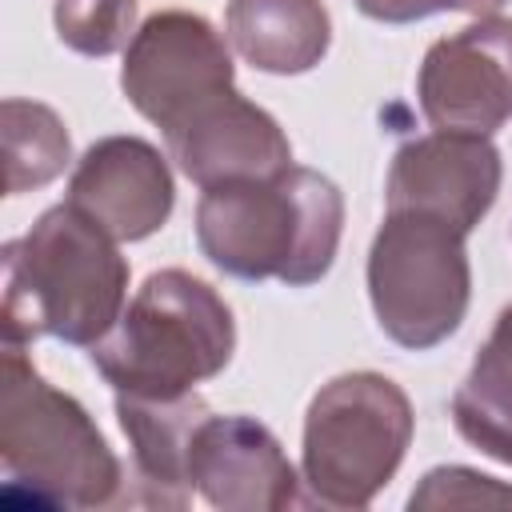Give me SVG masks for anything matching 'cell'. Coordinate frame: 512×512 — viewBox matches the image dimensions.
Masks as SVG:
<instances>
[{"label": "cell", "instance_id": "4fadbf2b", "mask_svg": "<svg viewBox=\"0 0 512 512\" xmlns=\"http://www.w3.org/2000/svg\"><path fill=\"white\" fill-rule=\"evenodd\" d=\"M208 416V404L196 392L184 396H128L116 392V420L132 448V480L140 484L144 504L184 508L192 500L188 456L196 424Z\"/></svg>", "mask_w": 512, "mask_h": 512}, {"label": "cell", "instance_id": "3957f363", "mask_svg": "<svg viewBox=\"0 0 512 512\" xmlns=\"http://www.w3.org/2000/svg\"><path fill=\"white\" fill-rule=\"evenodd\" d=\"M232 352L236 320L224 296L184 268H160L136 288L88 356L116 392L184 396L224 372Z\"/></svg>", "mask_w": 512, "mask_h": 512}, {"label": "cell", "instance_id": "2e32d148", "mask_svg": "<svg viewBox=\"0 0 512 512\" xmlns=\"http://www.w3.org/2000/svg\"><path fill=\"white\" fill-rule=\"evenodd\" d=\"M4 192L20 196L56 180L72 160V140L64 120L36 100L8 96L4 108Z\"/></svg>", "mask_w": 512, "mask_h": 512}, {"label": "cell", "instance_id": "8992f818", "mask_svg": "<svg viewBox=\"0 0 512 512\" xmlns=\"http://www.w3.org/2000/svg\"><path fill=\"white\" fill-rule=\"evenodd\" d=\"M368 300L400 348L424 352L448 340L472 300L464 232L428 212H388L368 248Z\"/></svg>", "mask_w": 512, "mask_h": 512}, {"label": "cell", "instance_id": "7c38bea8", "mask_svg": "<svg viewBox=\"0 0 512 512\" xmlns=\"http://www.w3.org/2000/svg\"><path fill=\"white\" fill-rule=\"evenodd\" d=\"M164 144L176 168L200 188L276 176L292 164L284 128L272 120V112H264L236 88L168 128Z\"/></svg>", "mask_w": 512, "mask_h": 512}, {"label": "cell", "instance_id": "8fae6325", "mask_svg": "<svg viewBox=\"0 0 512 512\" xmlns=\"http://www.w3.org/2000/svg\"><path fill=\"white\" fill-rule=\"evenodd\" d=\"M172 172L156 144L140 136H104L72 168L68 204L96 220L112 240H148L172 216Z\"/></svg>", "mask_w": 512, "mask_h": 512}, {"label": "cell", "instance_id": "277c9868", "mask_svg": "<svg viewBox=\"0 0 512 512\" xmlns=\"http://www.w3.org/2000/svg\"><path fill=\"white\" fill-rule=\"evenodd\" d=\"M0 464L8 484L56 508H108L124 500V468L84 404L52 388L24 344L0 356Z\"/></svg>", "mask_w": 512, "mask_h": 512}, {"label": "cell", "instance_id": "e0dca14e", "mask_svg": "<svg viewBox=\"0 0 512 512\" xmlns=\"http://www.w3.org/2000/svg\"><path fill=\"white\" fill-rule=\"evenodd\" d=\"M140 0H56L52 24L64 48L80 56H112L136 36Z\"/></svg>", "mask_w": 512, "mask_h": 512}, {"label": "cell", "instance_id": "9a60e30c", "mask_svg": "<svg viewBox=\"0 0 512 512\" xmlns=\"http://www.w3.org/2000/svg\"><path fill=\"white\" fill-rule=\"evenodd\" d=\"M452 424L472 448L512 468V304L496 316L468 376L452 392Z\"/></svg>", "mask_w": 512, "mask_h": 512}, {"label": "cell", "instance_id": "ac0fdd59", "mask_svg": "<svg viewBox=\"0 0 512 512\" xmlns=\"http://www.w3.org/2000/svg\"><path fill=\"white\" fill-rule=\"evenodd\" d=\"M512 504V488L500 484L496 476L448 464V468H432L420 488L408 496V508H508Z\"/></svg>", "mask_w": 512, "mask_h": 512}, {"label": "cell", "instance_id": "30bf717a", "mask_svg": "<svg viewBox=\"0 0 512 512\" xmlns=\"http://www.w3.org/2000/svg\"><path fill=\"white\" fill-rule=\"evenodd\" d=\"M188 480L220 512H280L300 500L304 476L260 420L208 412L192 436Z\"/></svg>", "mask_w": 512, "mask_h": 512}, {"label": "cell", "instance_id": "ba28073f", "mask_svg": "<svg viewBox=\"0 0 512 512\" xmlns=\"http://www.w3.org/2000/svg\"><path fill=\"white\" fill-rule=\"evenodd\" d=\"M420 112L436 132L492 136L512 120V20L476 16L440 36L416 76Z\"/></svg>", "mask_w": 512, "mask_h": 512}, {"label": "cell", "instance_id": "7a4b0ae2", "mask_svg": "<svg viewBox=\"0 0 512 512\" xmlns=\"http://www.w3.org/2000/svg\"><path fill=\"white\" fill-rule=\"evenodd\" d=\"M96 220L68 200L4 244L0 324L8 344L56 336L92 348L124 312L128 260Z\"/></svg>", "mask_w": 512, "mask_h": 512}, {"label": "cell", "instance_id": "5b68a950", "mask_svg": "<svg viewBox=\"0 0 512 512\" xmlns=\"http://www.w3.org/2000/svg\"><path fill=\"white\" fill-rule=\"evenodd\" d=\"M412 400L380 372L332 376L308 404L300 476L328 508H368L412 444Z\"/></svg>", "mask_w": 512, "mask_h": 512}, {"label": "cell", "instance_id": "6da1fadb", "mask_svg": "<svg viewBox=\"0 0 512 512\" xmlns=\"http://www.w3.org/2000/svg\"><path fill=\"white\" fill-rule=\"evenodd\" d=\"M344 232V196L316 168L204 188L196 204L200 252L236 280L308 288L328 276Z\"/></svg>", "mask_w": 512, "mask_h": 512}, {"label": "cell", "instance_id": "9c48e42d", "mask_svg": "<svg viewBox=\"0 0 512 512\" xmlns=\"http://www.w3.org/2000/svg\"><path fill=\"white\" fill-rule=\"evenodd\" d=\"M500 172V152L488 136L428 132L396 148L384 200L388 212H428L468 236L496 204Z\"/></svg>", "mask_w": 512, "mask_h": 512}, {"label": "cell", "instance_id": "52a82bcc", "mask_svg": "<svg viewBox=\"0 0 512 512\" xmlns=\"http://www.w3.org/2000/svg\"><path fill=\"white\" fill-rule=\"evenodd\" d=\"M120 88L128 104L160 132L188 120L208 100L236 88L224 36L196 12H152L124 48Z\"/></svg>", "mask_w": 512, "mask_h": 512}, {"label": "cell", "instance_id": "5bb4252c", "mask_svg": "<svg viewBox=\"0 0 512 512\" xmlns=\"http://www.w3.org/2000/svg\"><path fill=\"white\" fill-rule=\"evenodd\" d=\"M224 36L256 72L300 76L332 44V20L320 0H228Z\"/></svg>", "mask_w": 512, "mask_h": 512}, {"label": "cell", "instance_id": "d6986e66", "mask_svg": "<svg viewBox=\"0 0 512 512\" xmlns=\"http://www.w3.org/2000/svg\"><path fill=\"white\" fill-rule=\"evenodd\" d=\"M368 20L380 24H412L436 12H472V16H492L508 0H352Z\"/></svg>", "mask_w": 512, "mask_h": 512}]
</instances>
